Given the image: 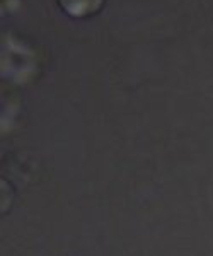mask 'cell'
<instances>
[{
  "label": "cell",
  "mask_w": 213,
  "mask_h": 256,
  "mask_svg": "<svg viewBox=\"0 0 213 256\" xmlns=\"http://www.w3.org/2000/svg\"><path fill=\"white\" fill-rule=\"evenodd\" d=\"M58 2L67 14L73 18H84V16L96 12L104 0H58Z\"/></svg>",
  "instance_id": "obj_1"
}]
</instances>
